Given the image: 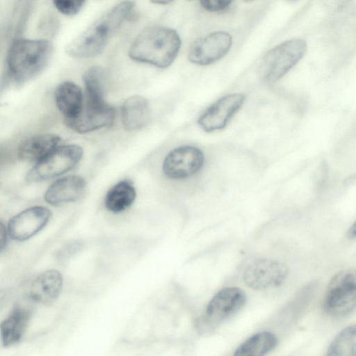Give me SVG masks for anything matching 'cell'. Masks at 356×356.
I'll return each mask as SVG.
<instances>
[{
    "label": "cell",
    "mask_w": 356,
    "mask_h": 356,
    "mask_svg": "<svg viewBox=\"0 0 356 356\" xmlns=\"http://www.w3.org/2000/svg\"><path fill=\"white\" fill-rule=\"evenodd\" d=\"M134 3L124 1L112 6L73 39L66 47V53L74 58H90L101 54L108 39L127 18Z\"/></svg>",
    "instance_id": "cell-1"
},
{
    "label": "cell",
    "mask_w": 356,
    "mask_h": 356,
    "mask_svg": "<svg viewBox=\"0 0 356 356\" xmlns=\"http://www.w3.org/2000/svg\"><path fill=\"white\" fill-rule=\"evenodd\" d=\"M181 44L175 30L161 26H149L136 37L128 55L135 61L165 68L174 62Z\"/></svg>",
    "instance_id": "cell-2"
},
{
    "label": "cell",
    "mask_w": 356,
    "mask_h": 356,
    "mask_svg": "<svg viewBox=\"0 0 356 356\" xmlns=\"http://www.w3.org/2000/svg\"><path fill=\"white\" fill-rule=\"evenodd\" d=\"M54 47L47 40L17 39L10 45L7 65L13 79L18 83L29 82L48 65Z\"/></svg>",
    "instance_id": "cell-3"
},
{
    "label": "cell",
    "mask_w": 356,
    "mask_h": 356,
    "mask_svg": "<svg viewBox=\"0 0 356 356\" xmlns=\"http://www.w3.org/2000/svg\"><path fill=\"white\" fill-rule=\"evenodd\" d=\"M246 296L238 287H226L214 295L208 303L204 312L197 318V332L206 335L212 333L218 327L236 315L245 305Z\"/></svg>",
    "instance_id": "cell-4"
},
{
    "label": "cell",
    "mask_w": 356,
    "mask_h": 356,
    "mask_svg": "<svg viewBox=\"0 0 356 356\" xmlns=\"http://www.w3.org/2000/svg\"><path fill=\"white\" fill-rule=\"evenodd\" d=\"M306 42L300 38L286 40L269 50L259 66L261 77L274 83L285 75L304 56Z\"/></svg>",
    "instance_id": "cell-5"
},
{
    "label": "cell",
    "mask_w": 356,
    "mask_h": 356,
    "mask_svg": "<svg viewBox=\"0 0 356 356\" xmlns=\"http://www.w3.org/2000/svg\"><path fill=\"white\" fill-rule=\"evenodd\" d=\"M356 306V275L354 270L339 272L330 280L323 300V309L330 316L343 317Z\"/></svg>",
    "instance_id": "cell-6"
},
{
    "label": "cell",
    "mask_w": 356,
    "mask_h": 356,
    "mask_svg": "<svg viewBox=\"0 0 356 356\" xmlns=\"http://www.w3.org/2000/svg\"><path fill=\"white\" fill-rule=\"evenodd\" d=\"M83 153L77 145H59L36 163L28 172L27 180L40 181L65 174L80 161Z\"/></svg>",
    "instance_id": "cell-7"
},
{
    "label": "cell",
    "mask_w": 356,
    "mask_h": 356,
    "mask_svg": "<svg viewBox=\"0 0 356 356\" xmlns=\"http://www.w3.org/2000/svg\"><path fill=\"white\" fill-rule=\"evenodd\" d=\"M288 275V268L279 261L261 258L254 260L245 269L243 280L254 290H265L280 286Z\"/></svg>",
    "instance_id": "cell-8"
},
{
    "label": "cell",
    "mask_w": 356,
    "mask_h": 356,
    "mask_svg": "<svg viewBox=\"0 0 356 356\" xmlns=\"http://www.w3.org/2000/svg\"><path fill=\"white\" fill-rule=\"evenodd\" d=\"M114 108L105 102H83L74 117L65 119L66 125L79 134L89 133L112 124L115 118Z\"/></svg>",
    "instance_id": "cell-9"
},
{
    "label": "cell",
    "mask_w": 356,
    "mask_h": 356,
    "mask_svg": "<svg viewBox=\"0 0 356 356\" xmlns=\"http://www.w3.org/2000/svg\"><path fill=\"white\" fill-rule=\"evenodd\" d=\"M204 161V154L199 148L190 145L180 146L167 154L163 163V170L171 179H184L197 172Z\"/></svg>",
    "instance_id": "cell-10"
},
{
    "label": "cell",
    "mask_w": 356,
    "mask_h": 356,
    "mask_svg": "<svg viewBox=\"0 0 356 356\" xmlns=\"http://www.w3.org/2000/svg\"><path fill=\"white\" fill-rule=\"evenodd\" d=\"M232 44L231 35L225 31H216L196 40L191 46L188 60L196 65H207L222 58Z\"/></svg>",
    "instance_id": "cell-11"
},
{
    "label": "cell",
    "mask_w": 356,
    "mask_h": 356,
    "mask_svg": "<svg viewBox=\"0 0 356 356\" xmlns=\"http://www.w3.org/2000/svg\"><path fill=\"white\" fill-rule=\"evenodd\" d=\"M245 99L242 93L223 96L211 104L199 118V126L207 132L223 129L229 119L241 108Z\"/></svg>",
    "instance_id": "cell-12"
},
{
    "label": "cell",
    "mask_w": 356,
    "mask_h": 356,
    "mask_svg": "<svg viewBox=\"0 0 356 356\" xmlns=\"http://www.w3.org/2000/svg\"><path fill=\"white\" fill-rule=\"evenodd\" d=\"M51 211L42 206H34L13 216L8 225V233L15 241H22L42 229L49 220Z\"/></svg>",
    "instance_id": "cell-13"
},
{
    "label": "cell",
    "mask_w": 356,
    "mask_h": 356,
    "mask_svg": "<svg viewBox=\"0 0 356 356\" xmlns=\"http://www.w3.org/2000/svg\"><path fill=\"white\" fill-rule=\"evenodd\" d=\"M86 181L81 176L69 175L52 183L45 192L47 202L57 206L79 200L85 193Z\"/></svg>",
    "instance_id": "cell-14"
},
{
    "label": "cell",
    "mask_w": 356,
    "mask_h": 356,
    "mask_svg": "<svg viewBox=\"0 0 356 356\" xmlns=\"http://www.w3.org/2000/svg\"><path fill=\"white\" fill-rule=\"evenodd\" d=\"M31 316L29 307L17 305L0 323V341L8 347L19 343L28 326Z\"/></svg>",
    "instance_id": "cell-15"
},
{
    "label": "cell",
    "mask_w": 356,
    "mask_h": 356,
    "mask_svg": "<svg viewBox=\"0 0 356 356\" xmlns=\"http://www.w3.org/2000/svg\"><path fill=\"white\" fill-rule=\"evenodd\" d=\"M62 275L56 270H47L40 274L30 288V298L41 305H49L59 296L63 286Z\"/></svg>",
    "instance_id": "cell-16"
},
{
    "label": "cell",
    "mask_w": 356,
    "mask_h": 356,
    "mask_svg": "<svg viewBox=\"0 0 356 356\" xmlns=\"http://www.w3.org/2000/svg\"><path fill=\"white\" fill-rule=\"evenodd\" d=\"M60 140L58 135L53 134L33 136L20 143L18 157L23 161L38 162L59 146Z\"/></svg>",
    "instance_id": "cell-17"
},
{
    "label": "cell",
    "mask_w": 356,
    "mask_h": 356,
    "mask_svg": "<svg viewBox=\"0 0 356 356\" xmlns=\"http://www.w3.org/2000/svg\"><path fill=\"white\" fill-rule=\"evenodd\" d=\"M150 110L147 99L140 95L128 97L121 108V119L124 129L133 131L143 128L148 122Z\"/></svg>",
    "instance_id": "cell-18"
},
{
    "label": "cell",
    "mask_w": 356,
    "mask_h": 356,
    "mask_svg": "<svg viewBox=\"0 0 356 356\" xmlns=\"http://www.w3.org/2000/svg\"><path fill=\"white\" fill-rule=\"evenodd\" d=\"M54 100L65 119L77 115L83 104L81 88L75 83L70 81H63L58 85L54 91Z\"/></svg>",
    "instance_id": "cell-19"
},
{
    "label": "cell",
    "mask_w": 356,
    "mask_h": 356,
    "mask_svg": "<svg viewBox=\"0 0 356 356\" xmlns=\"http://www.w3.org/2000/svg\"><path fill=\"white\" fill-rule=\"evenodd\" d=\"M136 196V192L132 182L123 180L108 191L105 197V206L112 212H121L133 204Z\"/></svg>",
    "instance_id": "cell-20"
},
{
    "label": "cell",
    "mask_w": 356,
    "mask_h": 356,
    "mask_svg": "<svg viewBox=\"0 0 356 356\" xmlns=\"http://www.w3.org/2000/svg\"><path fill=\"white\" fill-rule=\"evenodd\" d=\"M277 337L269 332L254 334L236 350L233 356H264L275 348Z\"/></svg>",
    "instance_id": "cell-21"
},
{
    "label": "cell",
    "mask_w": 356,
    "mask_h": 356,
    "mask_svg": "<svg viewBox=\"0 0 356 356\" xmlns=\"http://www.w3.org/2000/svg\"><path fill=\"white\" fill-rule=\"evenodd\" d=\"M105 78L104 70L99 66L90 67L84 72L83 80L87 100L95 102H104Z\"/></svg>",
    "instance_id": "cell-22"
},
{
    "label": "cell",
    "mask_w": 356,
    "mask_h": 356,
    "mask_svg": "<svg viewBox=\"0 0 356 356\" xmlns=\"http://www.w3.org/2000/svg\"><path fill=\"white\" fill-rule=\"evenodd\" d=\"M325 356H356V327L343 329L330 344Z\"/></svg>",
    "instance_id": "cell-23"
},
{
    "label": "cell",
    "mask_w": 356,
    "mask_h": 356,
    "mask_svg": "<svg viewBox=\"0 0 356 356\" xmlns=\"http://www.w3.org/2000/svg\"><path fill=\"white\" fill-rule=\"evenodd\" d=\"M85 3L86 1L83 0H54L53 1L55 8L60 13L67 16L77 14Z\"/></svg>",
    "instance_id": "cell-24"
},
{
    "label": "cell",
    "mask_w": 356,
    "mask_h": 356,
    "mask_svg": "<svg viewBox=\"0 0 356 356\" xmlns=\"http://www.w3.org/2000/svg\"><path fill=\"white\" fill-rule=\"evenodd\" d=\"M201 6L209 12H222L227 10L232 3L229 0H202Z\"/></svg>",
    "instance_id": "cell-25"
},
{
    "label": "cell",
    "mask_w": 356,
    "mask_h": 356,
    "mask_svg": "<svg viewBox=\"0 0 356 356\" xmlns=\"http://www.w3.org/2000/svg\"><path fill=\"white\" fill-rule=\"evenodd\" d=\"M8 229L3 222L0 221V253L5 248L8 240Z\"/></svg>",
    "instance_id": "cell-26"
},
{
    "label": "cell",
    "mask_w": 356,
    "mask_h": 356,
    "mask_svg": "<svg viewBox=\"0 0 356 356\" xmlns=\"http://www.w3.org/2000/svg\"><path fill=\"white\" fill-rule=\"evenodd\" d=\"M348 236L351 238H355V223L353 225L350 227V230L348 232Z\"/></svg>",
    "instance_id": "cell-27"
},
{
    "label": "cell",
    "mask_w": 356,
    "mask_h": 356,
    "mask_svg": "<svg viewBox=\"0 0 356 356\" xmlns=\"http://www.w3.org/2000/svg\"><path fill=\"white\" fill-rule=\"evenodd\" d=\"M170 1H152L153 3H157V4H163L166 5L168 3H170Z\"/></svg>",
    "instance_id": "cell-28"
}]
</instances>
